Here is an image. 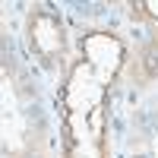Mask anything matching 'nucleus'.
<instances>
[{
    "mask_svg": "<svg viewBox=\"0 0 158 158\" xmlns=\"http://www.w3.org/2000/svg\"><path fill=\"white\" fill-rule=\"evenodd\" d=\"M67 158H108L104 149V108H63Z\"/></svg>",
    "mask_w": 158,
    "mask_h": 158,
    "instance_id": "f257e3e1",
    "label": "nucleus"
},
{
    "mask_svg": "<svg viewBox=\"0 0 158 158\" xmlns=\"http://www.w3.org/2000/svg\"><path fill=\"white\" fill-rule=\"evenodd\" d=\"M29 41H32V51L41 54L44 60H54L57 54H63L67 35H63L60 19L48 10H35L32 19H29Z\"/></svg>",
    "mask_w": 158,
    "mask_h": 158,
    "instance_id": "f03ea898",
    "label": "nucleus"
}]
</instances>
